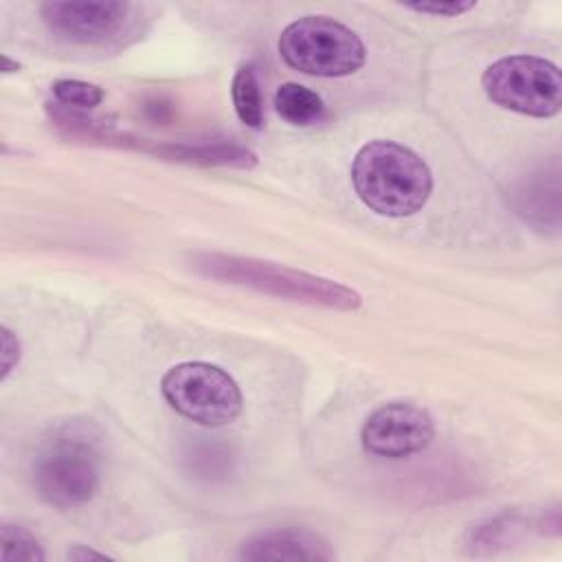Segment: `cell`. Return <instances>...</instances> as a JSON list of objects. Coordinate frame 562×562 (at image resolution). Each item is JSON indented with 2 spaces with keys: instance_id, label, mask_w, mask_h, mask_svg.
Returning a JSON list of instances; mask_svg holds the SVG:
<instances>
[{
  "instance_id": "cell-16",
  "label": "cell",
  "mask_w": 562,
  "mask_h": 562,
  "mask_svg": "<svg viewBox=\"0 0 562 562\" xmlns=\"http://www.w3.org/2000/svg\"><path fill=\"white\" fill-rule=\"evenodd\" d=\"M0 338H2V373H0V380L4 382L9 378V373L20 362V340L7 325L0 327Z\"/></svg>"
},
{
  "instance_id": "cell-11",
  "label": "cell",
  "mask_w": 562,
  "mask_h": 562,
  "mask_svg": "<svg viewBox=\"0 0 562 562\" xmlns=\"http://www.w3.org/2000/svg\"><path fill=\"white\" fill-rule=\"evenodd\" d=\"M274 110L290 125L307 127L323 119L325 103L314 90L294 81H285L274 92Z\"/></svg>"
},
{
  "instance_id": "cell-12",
  "label": "cell",
  "mask_w": 562,
  "mask_h": 562,
  "mask_svg": "<svg viewBox=\"0 0 562 562\" xmlns=\"http://www.w3.org/2000/svg\"><path fill=\"white\" fill-rule=\"evenodd\" d=\"M231 97H233L237 119L246 127L259 130L263 125V105H261L259 81L250 64H244L237 68L231 86Z\"/></svg>"
},
{
  "instance_id": "cell-15",
  "label": "cell",
  "mask_w": 562,
  "mask_h": 562,
  "mask_svg": "<svg viewBox=\"0 0 562 562\" xmlns=\"http://www.w3.org/2000/svg\"><path fill=\"white\" fill-rule=\"evenodd\" d=\"M404 9L408 11H415V13H424V15H461L470 9L476 7L474 0H448V2H437V0H430V2H402Z\"/></svg>"
},
{
  "instance_id": "cell-9",
  "label": "cell",
  "mask_w": 562,
  "mask_h": 562,
  "mask_svg": "<svg viewBox=\"0 0 562 562\" xmlns=\"http://www.w3.org/2000/svg\"><path fill=\"white\" fill-rule=\"evenodd\" d=\"M241 560H329L331 551L318 538L294 529H274L252 536L239 551Z\"/></svg>"
},
{
  "instance_id": "cell-18",
  "label": "cell",
  "mask_w": 562,
  "mask_h": 562,
  "mask_svg": "<svg viewBox=\"0 0 562 562\" xmlns=\"http://www.w3.org/2000/svg\"><path fill=\"white\" fill-rule=\"evenodd\" d=\"M2 61H4V68H2V70H4V72H13V68H15V70H18V68H20V64H18V61H11V59H9V57H7V55H4V57H2Z\"/></svg>"
},
{
  "instance_id": "cell-8",
  "label": "cell",
  "mask_w": 562,
  "mask_h": 562,
  "mask_svg": "<svg viewBox=\"0 0 562 562\" xmlns=\"http://www.w3.org/2000/svg\"><path fill=\"white\" fill-rule=\"evenodd\" d=\"M132 13L130 2L119 0H53L40 4L46 29L66 42L99 44L123 31Z\"/></svg>"
},
{
  "instance_id": "cell-5",
  "label": "cell",
  "mask_w": 562,
  "mask_h": 562,
  "mask_svg": "<svg viewBox=\"0 0 562 562\" xmlns=\"http://www.w3.org/2000/svg\"><path fill=\"white\" fill-rule=\"evenodd\" d=\"M481 86L492 103L533 119H551L562 105L560 68L536 55L496 59L485 68Z\"/></svg>"
},
{
  "instance_id": "cell-6",
  "label": "cell",
  "mask_w": 562,
  "mask_h": 562,
  "mask_svg": "<svg viewBox=\"0 0 562 562\" xmlns=\"http://www.w3.org/2000/svg\"><path fill=\"white\" fill-rule=\"evenodd\" d=\"M160 391L176 413L206 428L226 426L241 413L237 382L211 362L193 360L171 367L160 380Z\"/></svg>"
},
{
  "instance_id": "cell-13",
  "label": "cell",
  "mask_w": 562,
  "mask_h": 562,
  "mask_svg": "<svg viewBox=\"0 0 562 562\" xmlns=\"http://www.w3.org/2000/svg\"><path fill=\"white\" fill-rule=\"evenodd\" d=\"M44 549L40 540L22 525H0V560L2 562H42Z\"/></svg>"
},
{
  "instance_id": "cell-14",
  "label": "cell",
  "mask_w": 562,
  "mask_h": 562,
  "mask_svg": "<svg viewBox=\"0 0 562 562\" xmlns=\"http://www.w3.org/2000/svg\"><path fill=\"white\" fill-rule=\"evenodd\" d=\"M53 97L64 108H77V110H92L97 108L105 92L88 81L79 79H59L53 83Z\"/></svg>"
},
{
  "instance_id": "cell-2",
  "label": "cell",
  "mask_w": 562,
  "mask_h": 562,
  "mask_svg": "<svg viewBox=\"0 0 562 562\" xmlns=\"http://www.w3.org/2000/svg\"><path fill=\"white\" fill-rule=\"evenodd\" d=\"M193 270L222 283L246 285L277 299L307 305H323L331 310H358L362 305L360 294L347 285L252 257L204 252L193 257Z\"/></svg>"
},
{
  "instance_id": "cell-1",
  "label": "cell",
  "mask_w": 562,
  "mask_h": 562,
  "mask_svg": "<svg viewBox=\"0 0 562 562\" xmlns=\"http://www.w3.org/2000/svg\"><path fill=\"white\" fill-rule=\"evenodd\" d=\"M356 195L378 215L408 217L424 209L432 193L426 160L395 140H369L351 162Z\"/></svg>"
},
{
  "instance_id": "cell-7",
  "label": "cell",
  "mask_w": 562,
  "mask_h": 562,
  "mask_svg": "<svg viewBox=\"0 0 562 562\" xmlns=\"http://www.w3.org/2000/svg\"><path fill=\"white\" fill-rule=\"evenodd\" d=\"M435 424L426 408L411 402H389L375 408L362 424L364 452L384 459H404L430 446Z\"/></svg>"
},
{
  "instance_id": "cell-10",
  "label": "cell",
  "mask_w": 562,
  "mask_h": 562,
  "mask_svg": "<svg viewBox=\"0 0 562 562\" xmlns=\"http://www.w3.org/2000/svg\"><path fill=\"white\" fill-rule=\"evenodd\" d=\"M156 154L180 160V162H198V165H222V167H252L257 162L255 154L246 147L233 143H202V145H165L158 147Z\"/></svg>"
},
{
  "instance_id": "cell-4",
  "label": "cell",
  "mask_w": 562,
  "mask_h": 562,
  "mask_svg": "<svg viewBox=\"0 0 562 562\" xmlns=\"http://www.w3.org/2000/svg\"><path fill=\"white\" fill-rule=\"evenodd\" d=\"M281 59L312 77H347L367 61L362 40L329 15H303L279 35Z\"/></svg>"
},
{
  "instance_id": "cell-17",
  "label": "cell",
  "mask_w": 562,
  "mask_h": 562,
  "mask_svg": "<svg viewBox=\"0 0 562 562\" xmlns=\"http://www.w3.org/2000/svg\"><path fill=\"white\" fill-rule=\"evenodd\" d=\"M66 558H68V560H108L105 553L94 551V549H86V547H81V544L68 549Z\"/></svg>"
},
{
  "instance_id": "cell-3",
  "label": "cell",
  "mask_w": 562,
  "mask_h": 562,
  "mask_svg": "<svg viewBox=\"0 0 562 562\" xmlns=\"http://www.w3.org/2000/svg\"><path fill=\"white\" fill-rule=\"evenodd\" d=\"M101 457L88 430L66 426L46 441L33 463V485L42 501L68 509L88 503L99 490Z\"/></svg>"
}]
</instances>
